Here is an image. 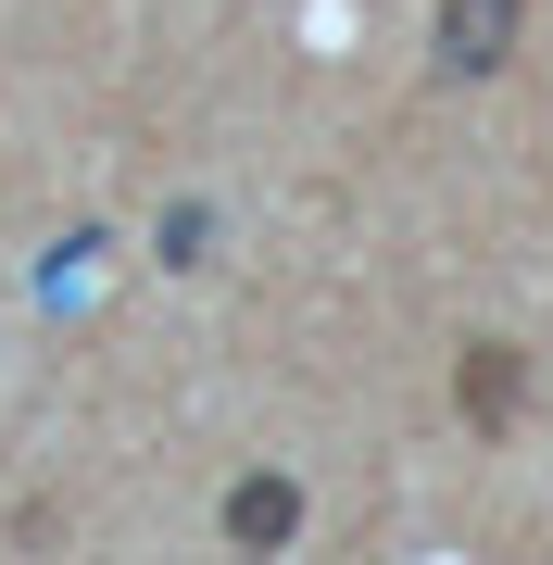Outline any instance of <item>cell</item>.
Listing matches in <instances>:
<instances>
[{
  "label": "cell",
  "instance_id": "obj_1",
  "mask_svg": "<svg viewBox=\"0 0 553 565\" xmlns=\"http://www.w3.org/2000/svg\"><path fill=\"white\" fill-rule=\"evenodd\" d=\"M529 25V0H440V76H491Z\"/></svg>",
  "mask_w": 553,
  "mask_h": 565
},
{
  "label": "cell",
  "instance_id": "obj_3",
  "mask_svg": "<svg viewBox=\"0 0 553 565\" xmlns=\"http://www.w3.org/2000/svg\"><path fill=\"white\" fill-rule=\"evenodd\" d=\"M289 527H302V490H289V478H240V490H226V541H240V553H277Z\"/></svg>",
  "mask_w": 553,
  "mask_h": 565
},
{
  "label": "cell",
  "instance_id": "obj_2",
  "mask_svg": "<svg viewBox=\"0 0 553 565\" xmlns=\"http://www.w3.org/2000/svg\"><path fill=\"white\" fill-rule=\"evenodd\" d=\"M453 403H466V427H503L515 403H529V352H503V340H478L466 364H453Z\"/></svg>",
  "mask_w": 553,
  "mask_h": 565
}]
</instances>
